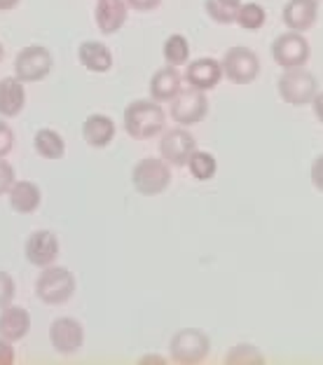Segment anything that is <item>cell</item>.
<instances>
[{
	"instance_id": "44dd1931",
	"label": "cell",
	"mask_w": 323,
	"mask_h": 365,
	"mask_svg": "<svg viewBox=\"0 0 323 365\" xmlns=\"http://www.w3.org/2000/svg\"><path fill=\"white\" fill-rule=\"evenodd\" d=\"M180 91V76L173 66H167V68H160L150 78V96L157 103H167L171 101Z\"/></svg>"
},
{
	"instance_id": "836d02e7",
	"label": "cell",
	"mask_w": 323,
	"mask_h": 365,
	"mask_svg": "<svg viewBox=\"0 0 323 365\" xmlns=\"http://www.w3.org/2000/svg\"><path fill=\"white\" fill-rule=\"evenodd\" d=\"M312 108H314V115H317V120L323 124V91H317V94H314Z\"/></svg>"
},
{
	"instance_id": "6da1fadb",
	"label": "cell",
	"mask_w": 323,
	"mask_h": 365,
	"mask_svg": "<svg viewBox=\"0 0 323 365\" xmlns=\"http://www.w3.org/2000/svg\"><path fill=\"white\" fill-rule=\"evenodd\" d=\"M164 124H167V113L157 101H134L124 110V129L136 140L162 134Z\"/></svg>"
},
{
	"instance_id": "8d00e7d4",
	"label": "cell",
	"mask_w": 323,
	"mask_h": 365,
	"mask_svg": "<svg viewBox=\"0 0 323 365\" xmlns=\"http://www.w3.org/2000/svg\"><path fill=\"white\" fill-rule=\"evenodd\" d=\"M3 59H5V47L0 45V61H3Z\"/></svg>"
},
{
	"instance_id": "e575fe53",
	"label": "cell",
	"mask_w": 323,
	"mask_h": 365,
	"mask_svg": "<svg viewBox=\"0 0 323 365\" xmlns=\"http://www.w3.org/2000/svg\"><path fill=\"white\" fill-rule=\"evenodd\" d=\"M21 0H0V12H7V10H14Z\"/></svg>"
},
{
	"instance_id": "f546056e",
	"label": "cell",
	"mask_w": 323,
	"mask_h": 365,
	"mask_svg": "<svg viewBox=\"0 0 323 365\" xmlns=\"http://www.w3.org/2000/svg\"><path fill=\"white\" fill-rule=\"evenodd\" d=\"M14 169H12V164H7L5 162V157H0V195H7V190L12 187V182H14Z\"/></svg>"
},
{
	"instance_id": "9c48e42d",
	"label": "cell",
	"mask_w": 323,
	"mask_h": 365,
	"mask_svg": "<svg viewBox=\"0 0 323 365\" xmlns=\"http://www.w3.org/2000/svg\"><path fill=\"white\" fill-rule=\"evenodd\" d=\"M272 59H275L281 68H300L309 59V43L302 33L288 31L272 43Z\"/></svg>"
},
{
	"instance_id": "9a60e30c",
	"label": "cell",
	"mask_w": 323,
	"mask_h": 365,
	"mask_svg": "<svg viewBox=\"0 0 323 365\" xmlns=\"http://www.w3.org/2000/svg\"><path fill=\"white\" fill-rule=\"evenodd\" d=\"M129 7L124 0H98L94 7V21L103 36H115L127 21Z\"/></svg>"
},
{
	"instance_id": "4dcf8cb0",
	"label": "cell",
	"mask_w": 323,
	"mask_h": 365,
	"mask_svg": "<svg viewBox=\"0 0 323 365\" xmlns=\"http://www.w3.org/2000/svg\"><path fill=\"white\" fill-rule=\"evenodd\" d=\"M124 3H127V7H131V10L153 12V10H157V7L162 5V0H124Z\"/></svg>"
},
{
	"instance_id": "cb8c5ba5",
	"label": "cell",
	"mask_w": 323,
	"mask_h": 365,
	"mask_svg": "<svg viewBox=\"0 0 323 365\" xmlns=\"http://www.w3.org/2000/svg\"><path fill=\"white\" fill-rule=\"evenodd\" d=\"M239 7H242V0H204V10L215 24L237 21Z\"/></svg>"
},
{
	"instance_id": "83f0119b",
	"label": "cell",
	"mask_w": 323,
	"mask_h": 365,
	"mask_svg": "<svg viewBox=\"0 0 323 365\" xmlns=\"http://www.w3.org/2000/svg\"><path fill=\"white\" fill-rule=\"evenodd\" d=\"M14 279L7 272H0V309L14 300Z\"/></svg>"
},
{
	"instance_id": "7a4b0ae2",
	"label": "cell",
	"mask_w": 323,
	"mask_h": 365,
	"mask_svg": "<svg viewBox=\"0 0 323 365\" xmlns=\"http://www.w3.org/2000/svg\"><path fill=\"white\" fill-rule=\"evenodd\" d=\"M73 293H76V277L68 269L56 264L43 267L36 281V295L40 300L45 304H63L71 300Z\"/></svg>"
},
{
	"instance_id": "2e32d148",
	"label": "cell",
	"mask_w": 323,
	"mask_h": 365,
	"mask_svg": "<svg viewBox=\"0 0 323 365\" xmlns=\"http://www.w3.org/2000/svg\"><path fill=\"white\" fill-rule=\"evenodd\" d=\"M31 330V314L24 307H14L12 302L0 309V337L19 342Z\"/></svg>"
},
{
	"instance_id": "603a6c76",
	"label": "cell",
	"mask_w": 323,
	"mask_h": 365,
	"mask_svg": "<svg viewBox=\"0 0 323 365\" xmlns=\"http://www.w3.org/2000/svg\"><path fill=\"white\" fill-rule=\"evenodd\" d=\"M185 167L193 173V178L197 180H211L215 176V171H218V162H215V157L206 150H195L190 155V160Z\"/></svg>"
},
{
	"instance_id": "5b68a950",
	"label": "cell",
	"mask_w": 323,
	"mask_h": 365,
	"mask_svg": "<svg viewBox=\"0 0 323 365\" xmlns=\"http://www.w3.org/2000/svg\"><path fill=\"white\" fill-rule=\"evenodd\" d=\"M277 87H279V96L284 98L286 103L302 108L312 103L314 94L319 91V82H317V76H312L309 71H304L300 66V68L284 71V76L279 78Z\"/></svg>"
},
{
	"instance_id": "30bf717a",
	"label": "cell",
	"mask_w": 323,
	"mask_h": 365,
	"mask_svg": "<svg viewBox=\"0 0 323 365\" xmlns=\"http://www.w3.org/2000/svg\"><path fill=\"white\" fill-rule=\"evenodd\" d=\"M195 150H197L195 136L183 127L164 131L160 138V155L164 162L171 164V167H185L190 155Z\"/></svg>"
},
{
	"instance_id": "8fae6325",
	"label": "cell",
	"mask_w": 323,
	"mask_h": 365,
	"mask_svg": "<svg viewBox=\"0 0 323 365\" xmlns=\"http://www.w3.org/2000/svg\"><path fill=\"white\" fill-rule=\"evenodd\" d=\"M49 342L63 356L78 354L82 344H85V328H82L78 319L61 317L52 321V326H49Z\"/></svg>"
},
{
	"instance_id": "d4e9b609",
	"label": "cell",
	"mask_w": 323,
	"mask_h": 365,
	"mask_svg": "<svg viewBox=\"0 0 323 365\" xmlns=\"http://www.w3.org/2000/svg\"><path fill=\"white\" fill-rule=\"evenodd\" d=\"M164 59H167L169 66H183L188 63L190 59V43L185 36H180V33H173V36H169L167 40H164Z\"/></svg>"
},
{
	"instance_id": "1f68e13d",
	"label": "cell",
	"mask_w": 323,
	"mask_h": 365,
	"mask_svg": "<svg viewBox=\"0 0 323 365\" xmlns=\"http://www.w3.org/2000/svg\"><path fill=\"white\" fill-rule=\"evenodd\" d=\"M14 363V346L10 339L0 337V365H12Z\"/></svg>"
},
{
	"instance_id": "5bb4252c",
	"label": "cell",
	"mask_w": 323,
	"mask_h": 365,
	"mask_svg": "<svg viewBox=\"0 0 323 365\" xmlns=\"http://www.w3.org/2000/svg\"><path fill=\"white\" fill-rule=\"evenodd\" d=\"M281 16H284V24L291 31H309L319 19V0H288Z\"/></svg>"
},
{
	"instance_id": "484cf974",
	"label": "cell",
	"mask_w": 323,
	"mask_h": 365,
	"mask_svg": "<svg viewBox=\"0 0 323 365\" xmlns=\"http://www.w3.org/2000/svg\"><path fill=\"white\" fill-rule=\"evenodd\" d=\"M265 19H267V14H265V7L258 3H242L237 12V24L244 31H260L265 26Z\"/></svg>"
},
{
	"instance_id": "8992f818",
	"label": "cell",
	"mask_w": 323,
	"mask_h": 365,
	"mask_svg": "<svg viewBox=\"0 0 323 365\" xmlns=\"http://www.w3.org/2000/svg\"><path fill=\"white\" fill-rule=\"evenodd\" d=\"M206 113H209V98L206 91L195 87H180V91L171 98V118L176 120L180 127H193L200 124Z\"/></svg>"
},
{
	"instance_id": "3957f363",
	"label": "cell",
	"mask_w": 323,
	"mask_h": 365,
	"mask_svg": "<svg viewBox=\"0 0 323 365\" xmlns=\"http://www.w3.org/2000/svg\"><path fill=\"white\" fill-rule=\"evenodd\" d=\"M131 182H134L136 192L145 197L162 195L171 182V169L162 157H145L131 171Z\"/></svg>"
},
{
	"instance_id": "277c9868",
	"label": "cell",
	"mask_w": 323,
	"mask_h": 365,
	"mask_svg": "<svg viewBox=\"0 0 323 365\" xmlns=\"http://www.w3.org/2000/svg\"><path fill=\"white\" fill-rule=\"evenodd\" d=\"M211 351L209 335L202 333L197 328H183L171 337L169 342V354L171 361H176L180 365H195L206 361V356Z\"/></svg>"
},
{
	"instance_id": "d6986e66",
	"label": "cell",
	"mask_w": 323,
	"mask_h": 365,
	"mask_svg": "<svg viewBox=\"0 0 323 365\" xmlns=\"http://www.w3.org/2000/svg\"><path fill=\"white\" fill-rule=\"evenodd\" d=\"M78 59L92 73H108L113 68V54L103 43L98 40H85L78 49Z\"/></svg>"
},
{
	"instance_id": "52a82bcc",
	"label": "cell",
	"mask_w": 323,
	"mask_h": 365,
	"mask_svg": "<svg viewBox=\"0 0 323 365\" xmlns=\"http://www.w3.org/2000/svg\"><path fill=\"white\" fill-rule=\"evenodd\" d=\"M54 59L43 45L24 47L14 59V78L21 82H40L52 73Z\"/></svg>"
},
{
	"instance_id": "ba28073f",
	"label": "cell",
	"mask_w": 323,
	"mask_h": 365,
	"mask_svg": "<svg viewBox=\"0 0 323 365\" xmlns=\"http://www.w3.org/2000/svg\"><path fill=\"white\" fill-rule=\"evenodd\" d=\"M222 78H227L235 85H248L260 76V59L248 47H232L222 56Z\"/></svg>"
},
{
	"instance_id": "f1b7e54d",
	"label": "cell",
	"mask_w": 323,
	"mask_h": 365,
	"mask_svg": "<svg viewBox=\"0 0 323 365\" xmlns=\"http://www.w3.org/2000/svg\"><path fill=\"white\" fill-rule=\"evenodd\" d=\"M14 148V134L7 122H0V157H7Z\"/></svg>"
},
{
	"instance_id": "4316f807",
	"label": "cell",
	"mask_w": 323,
	"mask_h": 365,
	"mask_svg": "<svg viewBox=\"0 0 323 365\" xmlns=\"http://www.w3.org/2000/svg\"><path fill=\"white\" fill-rule=\"evenodd\" d=\"M265 356L255 349L253 344H237L232 346L230 354L225 356V363L230 365H248V363H262Z\"/></svg>"
},
{
	"instance_id": "4fadbf2b",
	"label": "cell",
	"mask_w": 323,
	"mask_h": 365,
	"mask_svg": "<svg viewBox=\"0 0 323 365\" xmlns=\"http://www.w3.org/2000/svg\"><path fill=\"white\" fill-rule=\"evenodd\" d=\"M222 80V66L220 61L211 59V56H202L188 63L185 68V82L190 87L209 91L213 87H218V82Z\"/></svg>"
},
{
	"instance_id": "d6a6232c",
	"label": "cell",
	"mask_w": 323,
	"mask_h": 365,
	"mask_svg": "<svg viewBox=\"0 0 323 365\" xmlns=\"http://www.w3.org/2000/svg\"><path fill=\"white\" fill-rule=\"evenodd\" d=\"M312 182L319 192H323V155H319L312 164Z\"/></svg>"
},
{
	"instance_id": "ac0fdd59",
	"label": "cell",
	"mask_w": 323,
	"mask_h": 365,
	"mask_svg": "<svg viewBox=\"0 0 323 365\" xmlns=\"http://www.w3.org/2000/svg\"><path fill=\"white\" fill-rule=\"evenodd\" d=\"M7 195H10V206L21 215L33 213L40 206V202H43L40 187L31 180H14L12 187L7 190Z\"/></svg>"
},
{
	"instance_id": "7c38bea8",
	"label": "cell",
	"mask_w": 323,
	"mask_h": 365,
	"mask_svg": "<svg viewBox=\"0 0 323 365\" xmlns=\"http://www.w3.org/2000/svg\"><path fill=\"white\" fill-rule=\"evenodd\" d=\"M24 251H26V260L31 264L47 267V264H54V260L59 258V239H56L54 232L38 230L29 237Z\"/></svg>"
},
{
	"instance_id": "e0dca14e",
	"label": "cell",
	"mask_w": 323,
	"mask_h": 365,
	"mask_svg": "<svg viewBox=\"0 0 323 365\" xmlns=\"http://www.w3.org/2000/svg\"><path fill=\"white\" fill-rule=\"evenodd\" d=\"M26 106V89L24 82L14 76L0 80V115L3 118H16Z\"/></svg>"
},
{
	"instance_id": "d590c367",
	"label": "cell",
	"mask_w": 323,
	"mask_h": 365,
	"mask_svg": "<svg viewBox=\"0 0 323 365\" xmlns=\"http://www.w3.org/2000/svg\"><path fill=\"white\" fill-rule=\"evenodd\" d=\"M164 361H167L164 356H143L138 363H164Z\"/></svg>"
},
{
	"instance_id": "7402d4cb",
	"label": "cell",
	"mask_w": 323,
	"mask_h": 365,
	"mask_svg": "<svg viewBox=\"0 0 323 365\" xmlns=\"http://www.w3.org/2000/svg\"><path fill=\"white\" fill-rule=\"evenodd\" d=\"M33 145H36V153L40 157H45V160H61L66 153V140L61 138L59 131H54V129L36 131Z\"/></svg>"
},
{
	"instance_id": "ffe728a7",
	"label": "cell",
	"mask_w": 323,
	"mask_h": 365,
	"mask_svg": "<svg viewBox=\"0 0 323 365\" xmlns=\"http://www.w3.org/2000/svg\"><path fill=\"white\" fill-rule=\"evenodd\" d=\"M82 136H85L87 145L92 148H106L111 145V140L115 138V122L108 115H89L82 124Z\"/></svg>"
}]
</instances>
